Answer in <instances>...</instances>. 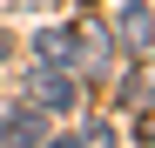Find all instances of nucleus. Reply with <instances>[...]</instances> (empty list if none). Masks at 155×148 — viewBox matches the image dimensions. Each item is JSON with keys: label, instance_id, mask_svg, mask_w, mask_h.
<instances>
[{"label": "nucleus", "instance_id": "f03ea898", "mask_svg": "<svg viewBox=\"0 0 155 148\" xmlns=\"http://www.w3.org/2000/svg\"><path fill=\"white\" fill-rule=\"evenodd\" d=\"M74 101H81V88H74V74L68 67H34V108H47V114H68Z\"/></svg>", "mask_w": 155, "mask_h": 148}, {"label": "nucleus", "instance_id": "39448f33", "mask_svg": "<svg viewBox=\"0 0 155 148\" xmlns=\"http://www.w3.org/2000/svg\"><path fill=\"white\" fill-rule=\"evenodd\" d=\"M68 148H115V128H108V121H88V128L74 135Z\"/></svg>", "mask_w": 155, "mask_h": 148}, {"label": "nucleus", "instance_id": "423d86ee", "mask_svg": "<svg viewBox=\"0 0 155 148\" xmlns=\"http://www.w3.org/2000/svg\"><path fill=\"white\" fill-rule=\"evenodd\" d=\"M135 135H142V141H155V108L142 114V128H135Z\"/></svg>", "mask_w": 155, "mask_h": 148}, {"label": "nucleus", "instance_id": "6e6552de", "mask_svg": "<svg viewBox=\"0 0 155 148\" xmlns=\"http://www.w3.org/2000/svg\"><path fill=\"white\" fill-rule=\"evenodd\" d=\"M34 148H41V141H34ZM47 148H68V141H47Z\"/></svg>", "mask_w": 155, "mask_h": 148}, {"label": "nucleus", "instance_id": "f257e3e1", "mask_svg": "<svg viewBox=\"0 0 155 148\" xmlns=\"http://www.w3.org/2000/svg\"><path fill=\"white\" fill-rule=\"evenodd\" d=\"M34 54L47 67H101L108 61V34H94V27H41L34 34Z\"/></svg>", "mask_w": 155, "mask_h": 148}, {"label": "nucleus", "instance_id": "7ed1b4c3", "mask_svg": "<svg viewBox=\"0 0 155 148\" xmlns=\"http://www.w3.org/2000/svg\"><path fill=\"white\" fill-rule=\"evenodd\" d=\"M47 135V114L41 108H7L0 114V148H34Z\"/></svg>", "mask_w": 155, "mask_h": 148}, {"label": "nucleus", "instance_id": "0eeeda50", "mask_svg": "<svg viewBox=\"0 0 155 148\" xmlns=\"http://www.w3.org/2000/svg\"><path fill=\"white\" fill-rule=\"evenodd\" d=\"M7 54H14V40H7V34H0V61H7Z\"/></svg>", "mask_w": 155, "mask_h": 148}, {"label": "nucleus", "instance_id": "20e7f679", "mask_svg": "<svg viewBox=\"0 0 155 148\" xmlns=\"http://www.w3.org/2000/svg\"><path fill=\"white\" fill-rule=\"evenodd\" d=\"M121 47H155V7L148 0H128L121 7Z\"/></svg>", "mask_w": 155, "mask_h": 148}]
</instances>
